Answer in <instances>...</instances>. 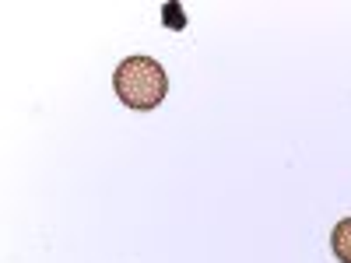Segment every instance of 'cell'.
<instances>
[{
    "label": "cell",
    "mask_w": 351,
    "mask_h": 263,
    "mask_svg": "<svg viewBox=\"0 0 351 263\" xmlns=\"http://www.w3.org/2000/svg\"><path fill=\"white\" fill-rule=\"evenodd\" d=\"M112 88H116V95H120V102L127 109L144 112V109L162 105V99L169 92V77H165V67L155 56H127L112 74Z\"/></svg>",
    "instance_id": "6da1fadb"
},
{
    "label": "cell",
    "mask_w": 351,
    "mask_h": 263,
    "mask_svg": "<svg viewBox=\"0 0 351 263\" xmlns=\"http://www.w3.org/2000/svg\"><path fill=\"white\" fill-rule=\"evenodd\" d=\"M330 249L341 263H351V218L337 221L334 231H330Z\"/></svg>",
    "instance_id": "7a4b0ae2"
},
{
    "label": "cell",
    "mask_w": 351,
    "mask_h": 263,
    "mask_svg": "<svg viewBox=\"0 0 351 263\" xmlns=\"http://www.w3.org/2000/svg\"><path fill=\"white\" fill-rule=\"evenodd\" d=\"M165 25H172V28L186 25V18H180V8H176V4H165Z\"/></svg>",
    "instance_id": "3957f363"
}]
</instances>
